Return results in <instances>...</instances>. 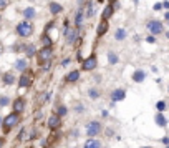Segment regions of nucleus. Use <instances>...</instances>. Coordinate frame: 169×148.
<instances>
[{"mask_svg": "<svg viewBox=\"0 0 169 148\" xmlns=\"http://www.w3.org/2000/svg\"><path fill=\"white\" fill-rule=\"evenodd\" d=\"M17 34L20 37H30V35L33 34V25H32V22L28 20H23L20 22L17 25Z\"/></svg>", "mask_w": 169, "mask_h": 148, "instance_id": "obj_1", "label": "nucleus"}, {"mask_svg": "<svg viewBox=\"0 0 169 148\" xmlns=\"http://www.w3.org/2000/svg\"><path fill=\"white\" fill-rule=\"evenodd\" d=\"M4 128H5V131H9L10 128H13V127H17L18 123H20V117H18L17 113H10V115H7L4 118Z\"/></svg>", "mask_w": 169, "mask_h": 148, "instance_id": "obj_2", "label": "nucleus"}, {"mask_svg": "<svg viewBox=\"0 0 169 148\" xmlns=\"http://www.w3.org/2000/svg\"><path fill=\"white\" fill-rule=\"evenodd\" d=\"M50 60H51V48H45V47H43L42 50L38 52V63L47 68Z\"/></svg>", "mask_w": 169, "mask_h": 148, "instance_id": "obj_3", "label": "nucleus"}, {"mask_svg": "<svg viewBox=\"0 0 169 148\" xmlns=\"http://www.w3.org/2000/svg\"><path fill=\"white\" fill-rule=\"evenodd\" d=\"M148 30L152 35H159V34H162L164 27H162V23H161L159 20H149L148 22Z\"/></svg>", "mask_w": 169, "mask_h": 148, "instance_id": "obj_4", "label": "nucleus"}, {"mask_svg": "<svg viewBox=\"0 0 169 148\" xmlns=\"http://www.w3.org/2000/svg\"><path fill=\"white\" fill-rule=\"evenodd\" d=\"M100 130H101V125L98 122H91L88 125V128H86V133H88L90 138H93V136H96L98 133H100Z\"/></svg>", "mask_w": 169, "mask_h": 148, "instance_id": "obj_5", "label": "nucleus"}, {"mask_svg": "<svg viewBox=\"0 0 169 148\" xmlns=\"http://www.w3.org/2000/svg\"><path fill=\"white\" fill-rule=\"evenodd\" d=\"M32 80H33V75L27 70V72L22 73L20 82H18V83H20V87H30V85H32Z\"/></svg>", "mask_w": 169, "mask_h": 148, "instance_id": "obj_6", "label": "nucleus"}, {"mask_svg": "<svg viewBox=\"0 0 169 148\" xmlns=\"http://www.w3.org/2000/svg\"><path fill=\"white\" fill-rule=\"evenodd\" d=\"M95 67H96V57L95 55L88 57V58L83 62V70H93Z\"/></svg>", "mask_w": 169, "mask_h": 148, "instance_id": "obj_7", "label": "nucleus"}, {"mask_svg": "<svg viewBox=\"0 0 169 148\" xmlns=\"http://www.w3.org/2000/svg\"><path fill=\"white\" fill-rule=\"evenodd\" d=\"M124 97H126V92L121 88L114 90L113 93H111V98H113V102H121V100H124Z\"/></svg>", "mask_w": 169, "mask_h": 148, "instance_id": "obj_8", "label": "nucleus"}, {"mask_svg": "<svg viewBox=\"0 0 169 148\" xmlns=\"http://www.w3.org/2000/svg\"><path fill=\"white\" fill-rule=\"evenodd\" d=\"M60 125H61V122H60L58 115H51L50 118H48V127H50V128H53V130H55V128L60 127Z\"/></svg>", "mask_w": 169, "mask_h": 148, "instance_id": "obj_9", "label": "nucleus"}, {"mask_svg": "<svg viewBox=\"0 0 169 148\" xmlns=\"http://www.w3.org/2000/svg\"><path fill=\"white\" fill-rule=\"evenodd\" d=\"M23 108H25V103H23V100H22V98H17V100L13 102V112L18 115V113H22V112H23Z\"/></svg>", "mask_w": 169, "mask_h": 148, "instance_id": "obj_10", "label": "nucleus"}, {"mask_svg": "<svg viewBox=\"0 0 169 148\" xmlns=\"http://www.w3.org/2000/svg\"><path fill=\"white\" fill-rule=\"evenodd\" d=\"M154 120H156L157 127H162V128H164L166 125H168V118L164 117V113H159V112H157L156 117H154Z\"/></svg>", "mask_w": 169, "mask_h": 148, "instance_id": "obj_11", "label": "nucleus"}, {"mask_svg": "<svg viewBox=\"0 0 169 148\" xmlns=\"http://www.w3.org/2000/svg\"><path fill=\"white\" fill-rule=\"evenodd\" d=\"M144 78H146V72H143V70H136L134 75H133V80H134L136 83H141V82H144Z\"/></svg>", "mask_w": 169, "mask_h": 148, "instance_id": "obj_12", "label": "nucleus"}, {"mask_svg": "<svg viewBox=\"0 0 169 148\" xmlns=\"http://www.w3.org/2000/svg\"><path fill=\"white\" fill-rule=\"evenodd\" d=\"M65 35H66V42L68 43H73V42H75V38H76V35H78V32H76V30H73V28H68L66 32H65Z\"/></svg>", "mask_w": 169, "mask_h": 148, "instance_id": "obj_13", "label": "nucleus"}, {"mask_svg": "<svg viewBox=\"0 0 169 148\" xmlns=\"http://www.w3.org/2000/svg\"><path fill=\"white\" fill-rule=\"evenodd\" d=\"M2 80H4V83H5V85H13V82H15V77H13V73L7 72V73H4Z\"/></svg>", "mask_w": 169, "mask_h": 148, "instance_id": "obj_14", "label": "nucleus"}, {"mask_svg": "<svg viewBox=\"0 0 169 148\" xmlns=\"http://www.w3.org/2000/svg\"><path fill=\"white\" fill-rule=\"evenodd\" d=\"M35 15H37V12H35V9H33V7H28V9H25V10H23V17H25V18H28V22L32 20V18H35Z\"/></svg>", "mask_w": 169, "mask_h": 148, "instance_id": "obj_15", "label": "nucleus"}, {"mask_svg": "<svg viewBox=\"0 0 169 148\" xmlns=\"http://www.w3.org/2000/svg\"><path fill=\"white\" fill-rule=\"evenodd\" d=\"M111 15H113V5H106L105 10H103V20H108V18H111Z\"/></svg>", "mask_w": 169, "mask_h": 148, "instance_id": "obj_16", "label": "nucleus"}, {"mask_svg": "<svg viewBox=\"0 0 169 148\" xmlns=\"http://www.w3.org/2000/svg\"><path fill=\"white\" fill-rule=\"evenodd\" d=\"M15 68L17 70H20V72H25V68H27V58H20L15 62Z\"/></svg>", "mask_w": 169, "mask_h": 148, "instance_id": "obj_17", "label": "nucleus"}, {"mask_svg": "<svg viewBox=\"0 0 169 148\" xmlns=\"http://www.w3.org/2000/svg\"><path fill=\"white\" fill-rule=\"evenodd\" d=\"M84 148H101V145H100V141L95 138H90L86 143H84Z\"/></svg>", "mask_w": 169, "mask_h": 148, "instance_id": "obj_18", "label": "nucleus"}, {"mask_svg": "<svg viewBox=\"0 0 169 148\" xmlns=\"http://www.w3.org/2000/svg\"><path fill=\"white\" fill-rule=\"evenodd\" d=\"M78 78H80V72L78 70H73V72H70L66 75V82H76Z\"/></svg>", "mask_w": 169, "mask_h": 148, "instance_id": "obj_19", "label": "nucleus"}, {"mask_svg": "<svg viewBox=\"0 0 169 148\" xmlns=\"http://www.w3.org/2000/svg\"><path fill=\"white\" fill-rule=\"evenodd\" d=\"M106 30H108V22L101 20V23L98 25V35H105Z\"/></svg>", "mask_w": 169, "mask_h": 148, "instance_id": "obj_20", "label": "nucleus"}, {"mask_svg": "<svg viewBox=\"0 0 169 148\" xmlns=\"http://www.w3.org/2000/svg\"><path fill=\"white\" fill-rule=\"evenodd\" d=\"M114 38H116V40H124V38H126V30L118 28L116 30V34H114Z\"/></svg>", "mask_w": 169, "mask_h": 148, "instance_id": "obj_21", "label": "nucleus"}, {"mask_svg": "<svg viewBox=\"0 0 169 148\" xmlns=\"http://www.w3.org/2000/svg\"><path fill=\"white\" fill-rule=\"evenodd\" d=\"M50 10H51V13H60L61 12V5H58V4H50Z\"/></svg>", "mask_w": 169, "mask_h": 148, "instance_id": "obj_22", "label": "nucleus"}, {"mask_svg": "<svg viewBox=\"0 0 169 148\" xmlns=\"http://www.w3.org/2000/svg\"><path fill=\"white\" fill-rule=\"evenodd\" d=\"M108 60H110V63H111V65L118 63V55H116V53H113V52H111L110 55H108Z\"/></svg>", "mask_w": 169, "mask_h": 148, "instance_id": "obj_23", "label": "nucleus"}, {"mask_svg": "<svg viewBox=\"0 0 169 148\" xmlns=\"http://www.w3.org/2000/svg\"><path fill=\"white\" fill-rule=\"evenodd\" d=\"M156 108H157V112H159V113H162V112L166 110V102H157L156 103Z\"/></svg>", "mask_w": 169, "mask_h": 148, "instance_id": "obj_24", "label": "nucleus"}, {"mask_svg": "<svg viewBox=\"0 0 169 148\" xmlns=\"http://www.w3.org/2000/svg\"><path fill=\"white\" fill-rule=\"evenodd\" d=\"M81 22H83V13H81V10L78 13H76V17H75V23L76 25H80Z\"/></svg>", "mask_w": 169, "mask_h": 148, "instance_id": "obj_25", "label": "nucleus"}, {"mask_svg": "<svg viewBox=\"0 0 169 148\" xmlns=\"http://www.w3.org/2000/svg\"><path fill=\"white\" fill-rule=\"evenodd\" d=\"M42 43L45 45V48H50V45H51V40H50L48 37H43V38H42Z\"/></svg>", "mask_w": 169, "mask_h": 148, "instance_id": "obj_26", "label": "nucleus"}, {"mask_svg": "<svg viewBox=\"0 0 169 148\" xmlns=\"http://www.w3.org/2000/svg\"><path fill=\"white\" fill-rule=\"evenodd\" d=\"M66 106H60L58 108V117H63V115H66Z\"/></svg>", "mask_w": 169, "mask_h": 148, "instance_id": "obj_27", "label": "nucleus"}, {"mask_svg": "<svg viewBox=\"0 0 169 148\" xmlns=\"http://www.w3.org/2000/svg\"><path fill=\"white\" fill-rule=\"evenodd\" d=\"M33 52H35L33 45H27V53H28V55H33Z\"/></svg>", "mask_w": 169, "mask_h": 148, "instance_id": "obj_28", "label": "nucleus"}, {"mask_svg": "<svg viewBox=\"0 0 169 148\" xmlns=\"http://www.w3.org/2000/svg\"><path fill=\"white\" fill-rule=\"evenodd\" d=\"M0 105H9V98H7V97H2V98H0Z\"/></svg>", "mask_w": 169, "mask_h": 148, "instance_id": "obj_29", "label": "nucleus"}, {"mask_svg": "<svg viewBox=\"0 0 169 148\" xmlns=\"http://www.w3.org/2000/svg\"><path fill=\"white\" fill-rule=\"evenodd\" d=\"M93 15V7H91V4H88V12H86V17H91Z\"/></svg>", "mask_w": 169, "mask_h": 148, "instance_id": "obj_30", "label": "nucleus"}, {"mask_svg": "<svg viewBox=\"0 0 169 148\" xmlns=\"http://www.w3.org/2000/svg\"><path fill=\"white\" fill-rule=\"evenodd\" d=\"M9 4H10V0H0V9H4V7H7Z\"/></svg>", "mask_w": 169, "mask_h": 148, "instance_id": "obj_31", "label": "nucleus"}, {"mask_svg": "<svg viewBox=\"0 0 169 148\" xmlns=\"http://www.w3.org/2000/svg\"><path fill=\"white\" fill-rule=\"evenodd\" d=\"M90 97H91V98H98V90H90Z\"/></svg>", "mask_w": 169, "mask_h": 148, "instance_id": "obj_32", "label": "nucleus"}, {"mask_svg": "<svg viewBox=\"0 0 169 148\" xmlns=\"http://www.w3.org/2000/svg\"><path fill=\"white\" fill-rule=\"evenodd\" d=\"M146 42H148V43H154V42H156V38L152 37V35H149V37H146Z\"/></svg>", "mask_w": 169, "mask_h": 148, "instance_id": "obj_33", "label": "nucleus"}, {"mask_svg": "<svg viewBox=\"0 0 169 148\" xmlns=\"http://www.w3.org/2000/svg\"><path fill=\"white\" fill-rule=\"evenodd\" d=\"M161 141H162V143H164L166 147L169 145V138H168V136H164V138H161Z\"/></svg>", "mask_w": 169, "mask_h": 148, "instance_id": "obj_34", "label": "nucleus"}, {"mask_svg": "<svg viewBox=\"0 0 169 148\" xmlns=\"http://www.w3.org/2000/svg\"><path fill=\"white\" fill-rule=\"evenodd\" d=\"M161 9H162V4H156V5H154V10H161Z\"/></svg>", "mask_w": 169, "mask_h": 148, "instance_id": "obj_35", "label": "nucleus"}, {"mask_svg": "<svg viewBox=\"0 0 169 148\" xmlns=\"http://www.w3.org/2000/svg\"><path fill=\"white\" fill-rule=\"evenodd\" d=\"M162 7H164V9H169V2H168V0H166L164 4H162Z\"/></svg>", "mask_w": 169, "mask_h": 148, "instance_id": "obj_36", "label": "nucleus"}, {"mask_svg": "<svg viewBox=\"0 0 169 148\" xmlns=\"http://www.w3.org/2000/svg\"><path fill=\"white\" fill-rule=\"evenodd\" d=\"M164 18H166V20L169 22V12H166V13H164Z\"/></svg>", "mask_w": 169, "mask_h": 148, "instance_id": "obj_37", "label": "nucleus"}, {"mask_svg": "<svg viewBox=\"0 0 169 148\" xmlns=\"http://www.w3.org/2000/svg\"><path fill=\"white\" fill-rule=\"evenodd\" d=\"M2 145H4V140L0 138V148H2Z\"/></svg>", "mask_w": 169, "mask_h": 148, "instance_id": "obj_38", "label": "nucleus"}, {"mask_svg": "<svg viewBox=\"0 0 169 148\" xmlns=\"http://www.w3.org/2000/svg\"><path fill=\"white\" fill-rule=\"evenodd\" d=\"M166 37H168V38H169V32H166Z\"/></svg>", "mask_w": 169, "mask_h": 148, "instance_id": "obj_39", "label": "nucleus"}, {"mask_svg": "<svg viewBox=\"0 0 169 148\" xmlns=\"http://www.w3.org/2000/svg\"><path fill=\"white\" fill-rule=\"evenodd\" d=\"M2 50H4V48H2V45H0V53H2Z\"/></svg>", "mask_w": 169, "mask_h": 148, "instance_id": "obj_40", "label": "nucleus"}, {"mask_svg": "<svg viewBox=\"0 0 169 148\" xmlns=\"http://www.w3.org/2000/svg\"><path fill=\"white\" fill-rule=\"evenodd\" d=\"M143 148H151V147H143Z\"/></svg>", "mask_w": 169, "mask_h": 148, "instance_id": "obj_41", "label": "nucleus"}, {"mask_svg": "<svg viewBox=\"0 0 169 148\" xmlns=\"http://www.w3.org/2000/svg\"><path fill=\"white\" fill-rule=\"evenodd\" d=\"M110 2H114V0H110Z\"/></svg>", "mask_w": 169, "mask_h": 148, "instance_id": "obj_42", "label": "nucleus"}, {"mask_svg": "<svg viewBox=\"0 0 169 148\" xmlns=\"http://www.w3.org/2000/svg\"><path fill=\"white\" fill-rule=\"evenodd\" d=\"M168 92H169V87H168Z\"/></svg>", "mask_w": 169, "mask_h": 148, "instance_id": "obj_43", "label": "nucleus"}, {"mask_svg": "<svg viewBox=\"0 0 169 148\" xmlns=\"http://www.w3.org/2000/svg\"><path fill=\"white\" fill-rule=\"evenodd\" d=\"M166 148H169V145H168V147H166Z\"/></svg>", "mask_w": 169, "mask_h": 148, "instance_id": "obj_44", "label": "nucleus"}, {"mask_svg": "<svg viewBox=\"0 0 169 148\" xmlns=\"http://www.w3.org/2000/svg\"><path fill=\"white\" fill-rule=\"evenodd\" d=\"M0 123H2V120H0Z\"/></svg>", "mask_w": 169, "mask_h": 148, "instance_id": "obj_45", "label": "nucleus"}, {"mask_svg": "<svg viewBox=\"0 0 169 148\" xmlns=\"http://www.w3.org/2000/svg\"><path fill=\"white\" fill-rule=\"evenodd\" d=\"M0 78H2V77H0Z\"/></svg>", "mask_w": 169, "mask_h": 148, "instance_id": "obj_46", "label": "nucleus"}]
</instances>
